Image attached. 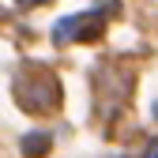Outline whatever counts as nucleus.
<instances>
[{
	"mask_svg": "<svg viewBox=\"0 0 158 158\" xmlns=\"http://www.w3.org/2000/svg\"><path fill=\"white\" fill-rule=\"evenodd\" d=\"M143 158H158V139H151V147H147V154Z\"/></svg>",
	"mask_w": 158,
	"mask_h": 158,
	"instance_id": "obj_3",
	"label": "nucleus"
},
{
	"mask_svg": "<svg viewBox=\"0 0 158 158\" xmlns=\"http://www.w3.org/2000/svg\"><path fill=\"white\" fill-rule=\"evenodd\" d=\"M45 151H49V135H45V132H30V135H23V154L42 158Z\"/></svg>",
	"mask_w": 158,
	"mask_h": 158,
	"instance_id": "obj_2",
	"label": "nucleus"
},
{
	"mask_svg": "<svg viewBox=\"0 0 158 158\" xmlns=\"http://www.w3.org/2000/svg\"><path fill=\"white\" fill-rule=\"evenodd\" d=\"M102 30V19L98 15H72V19H60L56 23V42H68V38H98Z\"/></svg>",
	"mask_w": 158,
	"mask_h": 158,
	"instance_id": "obj_1",
	"label": "nucleus"
}]
</instances>
